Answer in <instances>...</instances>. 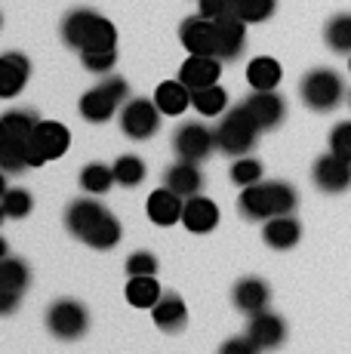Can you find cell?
<instances>
[{
  "instance_id": "obj_1",
  "label": "cell",
  "mask_w": 351,
  "mask_h": 354,
  "mask_svg": "<svg viewBox=\"0 0 351 354\" xmlns=\"http://www.w3.org/2000/svg\"><path fill=\"white\" fill-rule=\"evenodd\" d=\"M299 194L287 182H256L247 185L238 197V209L244 219L253 222H268L272 216H287L296 209Z\"/></svg>"
},
{
  "instance_id": "obj_2",
  "label": "cell",
  "mask_w": 351,
  "mask_h": 354,
  "mask_svg": "<svg viewBox=\"0 0 351 354\" xmlns=\"http://www.w3.org/2000/svg\"><path fill=\"white\" fill-rule=\"evenodd\" d=\"M62 40L80 53H96V50H114L117 44V31L105 16L93 10H74L62 22Z\"/></svg>"
},
{
  "instance_id": "obj_3",
  "label": "cell",
  "mask_w": 351,
  "mask_h": 354,
  "mask_svg": "<svg viewBox=\"0 0 351 354\" xmlns=\"http://www.w3.org/2000/svg\"><path fill=\"white\" fill-rule=\"evenodd\" d=\"M299 96L312 111H333L345 99V84H342V77L333 68H314V71H308L302 77Z\"/></svg>"
},
{
  "instance_id": "obj_4",
  "label": "cell",
  "mask_w": 351,
  "mask_h": 354,
  "mask_svg": "<svg viewBox=\"0 0 351 354\" xmlns=\"http://www.w3.org/2000/svg\"><path fill=\"white\" fill-rule=\"evenodd\" d=\"M256 136H259V127L247 114V108L244 105L228 108L219 129H216V148H222L231 158H244L249 148L256 145Z\"/></svg>"
},
{
  "instance_id": "obj_5",
  "label": "cell",
  "mask_w": 351,
  "mask_h": 354,
  "mask_svg": "<svg viewBox=\"0 0 351 354\" xmlns=\"http://www.w3.org/2000/svg\"><path fill=\"white\" fill-rule=\"evenodd\" d=\"M120 102H130V84L124 77H108L105 84H99L96 90L80 96V118L90 124H105L114 118Z\"/></svg>"
},
{
  "instance_id": "obj_6",
  "label": "cell",
  "mask_w": 351,
  "mask_h": 354,
  "mask_svg": "<svg viewBox=\"0 0 351 354\" xmlns=\"http://www.w3.org/2000/svg\"><path fill=\"white\" fill-rule=\"evenodd\" d=\"M28 145H31V167H44L46 160H56L68 151L71 133L59 120H40L37 129L31 133Z\"/></svg>"
},
{
  "instance_id": "obj_7",
  "label": "cell",
  "mask_w": 351,
  "mask_h": 354,
  "mask_svg": "<svg viewBox=\"0 0 351 354\" xmlns=\"http://www.w3.org/2000/svg\"><path fill=\"white\" fill-rule=\"evenodd\" d=\"M46 326H50V333L56 339L71 342V339H80L86 333L90 315H86V308L77 299H59V302L50 305V311H46Z\"/></svg>"
},
{
  "instance_id": "obj_8",
  "label": "cell",
  "mask_w": 351,
  "mask_h": 354,
  "mask_svg": "<svg viewBox=\"0 0 351 354\" xmlns=\"http://www.w3.org/2000/svg\"><path fill=\"white\" fill-rule=\"evenodd\" d=\"M160 118L164 111L158 108V102L148 99H130L124 102V114H120V129H124L130 139H151L154 133L160 129Z\"/></svg>"
},
{
  "instance_id": "obj_9",
  "label": "cell",
  "mask_w": 351,
  "mask_h": 354,
  "mask_svg": "<svg viewBox=\"0 0 351 354\" xmlns=\"http://www.w3.org/2000/svg\"><path fill=\"white\" fill-rule=\"evenodd\" d=\"M216 148V133H210L204 124H182L173 136V151L179 154V160H194L200 163Z\"/></svg>"
},
{
  "instance_id": "obj_10",
  "label": "cell",
  "mask_w": 351,
  "mask_h": 354,
  "mask_svg": "<svg viewBox=\"0 0 351 354\" xmlns=\"http://www.w3.org/2000/svg\"><path fill=\"white\" fill-rule=\"evenodd\" d=\"M31 283V271L22 259H12V256H3L0 262V311L10 315L12 308L19 305V296L28 290Z\"/></svg>"
},
{
  "instance_id": "obj_11",
  "label": "cell",
  "mask_w": 351,
  "mask_h": 354,
  "mask_svg": "<svg viewBox=\"0 0 351 354\" xmlns=\"http://www.w3.org/2000/svg\"><path fill=\"white\" fill-rule=\"evenodd\" d=\"M312 179L323 194H342L351 188V160H342L339 154H323L314 160Z\"/></svg>"
},
{
  "instance_id": "obj_12",
  "label": "cell",
  "mask_w": 351,
  "mask_h": 354,
  "mask_svg": "<svg viewBox=\"0 0 351 354\" xmlns=\"http://www.w3.org/2000/svg\"><path fill=\"white\" fill-rule=\"evenodd\" d=\"M182 46L191 56H219V34H216V22L207 16H191L182 22Z\"/></svg>"
},
{
  "instance_id": "obj_13",
  "label": "cell",
  "mask_w": 351,
  "mask_h": 354,
  "mask_svg": "<svg viewBox=\"0 0 351 354\" xmlns=\"http://www.w3.org/2000/svg\"><path fill=\"white\" fill-rule=\"evenodd\" d=\"M240 105L247 108V114L256 120L259 129H274L287 114V105L274 90H253V96L244 99Z\"/></svg>"
},
{
  "instance_id": "obj_14",
  "label": "cell",
  "mask_w": 351,
  "mask_h": 354,
  "mask_svg": "<svg viewBox=\"0 0 351 354\" xmlns=\"http://www.w3.org/2000/svg\"><path fill=\"white\" fill-rule=\"evenodd\" d=\"M145 209H148V219H151L154 225L170 228V225H176V222H182V213H185V197L176 194L173 188L164 185V188H158V192L148 194Z\"/></svg>"
},
{
  "instance_id": "obj_15",
  "label": "cell",
  "mask_w": 351,
  "mask_h": 354,
  "mask_svg": "<svg viewBox=\"0 0 351 354\" xmlns=\"http://www.w3.org/2000/svg\"><path fill=\"white\" fill-rule=\"evenodd\" d=\"M216 22V34H219V59L222 62H231L244 53L247 46V34H244V19L234 16V12H225V16L213 19Z\"/></svg>"
},
{
  "instance_id": "obj_16",
  "label": "cell",
  "mask_w": 351,
  "mask_h": 354,
  "mask_svg": "<svg viewBox=\"0 0 351 354\" xmlns=\"http://www.w3.org/2000/svg\"><path fill=\"white\" fill-rule=\"evenodd\" d=\"M164 185L173 188L176 194H182L188 201V197L200 194V188H204V173H200V167L194 160H176L173 167H167Z\"/></svg>"
},
{
  "instance_id": "obj_17",
  "label": "cell",
  "mask_w": 351,
  "mask_h": 354,
  "mask_svg": "<svg viewBox=\"0 0 351 354\" xmlns=\"http://www.w3.org/2000/svg\"><path fill=\"white\" fill-rule=\"evenodd\" d=\"M219 71H222L219 56H191L179 68V80L194 93V90H200V86L216 84V80H219Z\"/></svg>"
},
{
  "instance_id": "obj_18",
  "label": "cell",
  "mask_w": 351,
  "mask_h": 354,
  "mask_svg": "<svg viewBox=\"0 0 351 354\" xmlns=\"http://www.w3.org/2000/svg\"><path fill=\"white\" fill-rule=\"evenodd\" d=\"M247 336L259 345V351L262 348H278L283 339H287V324L265 308V311H259V315H253V321H249V326H247Z\"/></svg>"
},
{
  "instance_id": "obj_19",
  "label": "cell",
  "mask_w": 351,
  "mask_h": 354,
  "mask_svg": "<svg viewBox=\"0 0 351 354\" xmlns=\"http://www.w3.org/2000/svg\"><path fill=\"white\" fill-rule=\"evenodd\" d=\"M219 222V207L204 194H194L185 201V213H182V225L194 234H207Z\"/></svg>"
},
{
  "instance_id": "obj_20",
  "label": "cell",
  "mask_w": 351,
  "mask_h": 354,
  "mask_svg": "<svg viewBox=\"0 0 351 354\" xmlns=\"http://www.w3.org/2000/svg\"><path fill=\"white\" fill-rule=\"evenodd\" d=\"M28 74H31V65L25 56L19 53H6L0 59V96L3 99H12L22 93V86L28 84Z\"/></svg>"
},
{
  "instance_id": "obj_21",
  "label": "cell",
  "mask_w": 351,
  "mask_h": 354,
  "mask_svg": "<svg viewBox=\"0 0 351 354\" xmlns=\"http://www.w3.org/2000/svg\"><path fill=\"white\" fill-rule=\"evenodd\" d=\"M302 237V225L293 219V216H272V219L265 222V228H262V241L268 243L272 250H290L296 247Z\"/></svg>"
},
{
  "instance_id": "obj_22",
  "label": "cell",
  "mask_w": 351,
  "mask_h": 354,
  "mask_svg": "<svg viewBox=\"0 0 351 354\" xmlns=\"http://www.w3.org/2000/svg\"><path fill=\"white\" fill-rule=\"evenodd\" d=\"M151 317L160 330L179 333L182 326L188 324V308H185V302H182L179 292H164V296L158 299V305L151 308Z\"/></svg>"
},
{
  "instance_id": "obj_23",
  "label": "cell",
  "mask_w": 351,
  "mask_h": 354,
  "mask_svg": "<svg viewBox=\"0 0 351 354\" xmlns=\"http://www.w3.org/2000/svg\"><path fill=\"white\" fill-rule=\"evenodd\" d=\"M231 299H234V305H238L240 311H247V315L253 317V315H259V311L268 308L272 292H268V287L259 281V277H244V281H238Z\"/></svg>"
},
{
  "instance_id": "obj_24",
  "label": "cell",
  "mask_w": 351,
  "mask_h": 354,
  "mask_svg": "<svg viewBox=\"0 0 351 354\" xmlns=\"http://www.w3.org/2000/svg\"><path fill=\"white\" fill-rule=\"evenodd\" d=\"M154 102H158V108L164 114L179 118L182 111H188V108H191V90H188L182 80H164V84L154 90Z\"/></svg>"
},
{
  "instance_id": "obj_25",
  "label": "cell",
  "mask_w": 351,
  "mask_h": 354,
  "mask_svg": "<svg viewBox=\"0 0 351 354\" xmlns=\"http://www.w3.org/2000/svg\"><path fill=\"white\" fill-rule=\"evenodd\" d=\"M80 241H84L86 247H93V250H111V247H117V241H120V222L105 209V213L84 231V237H80Z\"/></svg>"
},
{
  "instance_id": "obj_26",
  "label": "cell",
  "mask_w": 351,
  "mask_h": 354,
  "mask_svg": "<svg viewBox=\"0 0 351 354\" xmlns=\"http://www.w3.org/2000/svg\"><path fill=\"white\" fill-rule=\"evenodd\" d=\"M105 213V207L99 201H71L68 209H65V228L71 231L74 237H84V231Z\"/></svg>"
},
{
  "instance_id": "obj_27",
  "label": "cell",
  "mask_w": 351,
  "mask_h": 354,
  "mask_svg": "<svg viewBox=\"0 0 351 354\" xmlns=\"http://www.w3.org/2000/svg\"><path fill=\"white\" fill-rule=\"evenodd\" d=\"M281 77H283V68L278 59H272V56H256L253 62L247 65V80L253 90H278Z\"/></svg>"
},
{
  "instance_id": "obj_28",
  "label": "cell",
  "mask_w": 351,
  "mask_h": 354,
  "mask_svg": "<svg viewBox=\"0 0 351 354\" xmlns=\"http://www.w3.org/2000/svg\"><path fill=\"white\" fill-rule=\"evenodd\" d=\"M40 118L35 108H12L0 118V133L12 136V139H31V133L37 129Z\"/></svg>"
},
{
  "instance_id": "obj_29",
  "label": "cell",
  "mask_w": 351,
  "mask_h": 354,
  "mask_svg": "<svg viewBox=\"0 0 351 354\" xmlns=\"http://www.w3.org/2000/svg\"><path fill=\"white\" fill-rule=\"evenodd\" d=\"M160 296L164 292H160V283L154 281V274H136L126 283V302L133 308H154Z\"/></svg>"
},
{
  "instance_id": "obj_30",
  "label": "cell",
  "mask_w": 351,
  "mask_h": 354,
  "mask_svg": "<svg viewBox=\"0 0 351 354\" xmlns=\"http://www.w3.org/2000/svg\"><path fill=\"white\" fill-rule=\"evenodd\" d=\"M0 163H3L6 173H22L31 167V145L28 139H12L3 136V145H0Z\"/></svg>"
},
{
  "instance_id": "obj_31",
  "label": "cell",
  "mask_w": 351,
  "mask_h": 354,
  "mask_svg": "<svg viewBox=\"0 0 351 354\" xmlns=\"http://www.w3.org/2000/svg\"><path fill=\"white\" fill-rule=\"evenodd\" d=\"M191 108H198L204 118H219V114L228 108V93L222 90L219 84L200 86V90L191 93Z\"/></svg>"
},
{
  "instance_id": "obj_32",
  "label": "cell",
  "mask_w": 351,
  "mask_h": 354,
  "mask_svg": "<svg viewBox=\"0 0 351 354\" xmlns=\"http://www.w3.org/2000/svg\"><path fill=\"white\" fill-rule=\"evenodd\" d=\"M323 40L333 53L339 56H351V12H339L327 22V31H323Z\"/></svg>"
},
{
  "instance_id": "obj_33",
  "label": "cell",
  "mask_w": 351,
  "mask_h": 354,
  "mask_svg": "<svg viewBox=\"0 0 351 354\" xmlns=\"http://www.w3.org/2000/svg\"><path fill=\"white\" fill-rule=\"evenodd\" d=\"M114 182H117L114 179V167H105V163H86L80 169V188L86 194H105Z\"/></svg>"
},
{
  "instance_id": "obj_34",
  "label": "cell",
  "mask_w": 351,
  "mask_h": 354,
  "mask_svg": "<svg viewBox=\"0 0 351 354\" xmlns=\"http://www.w3.org/2000/svg\"><path fill=\"white\" fill-rule=\"evenodd\" d=\"M228 3H231L234 16H240L247 25L265 22V19L274 12V0H228Z\"/></svg>"
},
{
  "instance_id": "obj_35",
  "label": "cell",
  "mask_w": 351,
  "mask_h": 354,
  "mask_svg": "<svg viewBox=\"0 0 351 354\" xmlns=\"http://www.w3.org/2000/svg\"><path fill=\"white\" fill-rule=\"evenodd\" d=\"M114 179L124 188H136L142 179H145V163H142L136 154H124V158L114 160Z\"/></svg>"
},
{
  "instance_id": "obj_36",
  "label": "cell",
  "mask_w": 351,
  "mask_h": 354,
  "mask_svg": "<svg viewBox=\"0 0 351 354\" xmlns=\"http://www.w3.org/2000/svg\"><path fill=\"white\" fill-rule=\"evenodd\" d=\"M35 207V197L25 188H6L3 192V216L6 219H25Z\"/></svg>"
},
{
  "instance_id": "obj_37",
  "label": "cell",
  "mask_w": 351,
  "mask_h": 354,
  "mask_svg": "<svg viewBox=\"0 0 351 354\" xmlns=\"http://www.w3.org/2000/svg\"><path fill=\"white\" fill-rule=\"evenodd\" d=\"M231 182L234 185H240V188L262 182V163L256 158H238L231 163Z\"/></svg>"
},
{
  "instance_id": "obj_38",
  "label": "cell",
  "mask_w": 351,
  "mask_h": 354,
  "mask_svg": "<svg viewBox=\"0 0 351 354\" xmlns=\"http://www.w3.org/2000/svg\"><path fill=\"white\" fill-rule=\"evenodd\" d=\"M330 151L339 154L342 160H351V120H342V124L333 127V133H330Z\"/></svg>"
},
{
  "instance_id": "obj_39",
  "label": "cell",
  "mask_w": 351,
  "mask_h": 354,
  "mask_svg": "<svg viewBox=\"0 0 351 354\" xmlns=\"http://www.w3.org/2000/svg\"><path fill=\"white\" fill-rule=\"evenodd\" d=\"M84 56V68L93 74H108L117 62V56H114V50H96V53H80Z\"/></svg>"
},
{
  "instance_id": "obj_40",
  "label": "cell",
  "mask_w": 351,
  "mask_h": 354,
  "mask_svg": "<svg viewBox=\"0 0 351 354\" xmlns=\"http://www.w3.org/2000/svg\"><path fill=\"white\" fill-rule=\"evenodd\" d=\"M126 274L136 277V274H158V259L154 253H145V250H139V253H133L126 259Z\"/></svg>"
},
{
  "instance_id": "obj_41",
  "label": "cell",
  "mask_w": 351,
  "mask_h": 354,
  "mask_svg": "<svg viewBox=\"0 0 351 354\" xmlns=\"http://www.w3.org/2000/svg\"><path fill=\"white\" fill-rule=\"evenodd\" d=\"M198 6H200V16H207V19H219L225 12H231L228 0H198Z\"/></svg>"
},
{
  "instance_id": "obj_42",
  "label": "cell",
  "mask_w": 351,
  "mask_h": 354,
  "mask_svg": "<svg viewBox=\"0 0 351 354\" xmlns=\"http://www.w3.org/2000/svg\"><path fill=\"white\" fill-rule=\"evenodd\" d=\"M256 351H259V345H256L249 336H244V339H228V342L222 345V354H256Z\"/></svg>"
},
{
  "instance_id": "obj_43",
  "label": "cell",
  "mask_w": 351,
  "mask_h": 354,
  "mask_svg": "<svg viewBox=\"0 0 351 354\" xmlns=\"http://www.w3.org/2000/svg\"><path fill=\"white\" fill-rule=\"evenodd\" d=\"M348 68H351V59H348Z\"/></svg>"
},
{
  "instance_id": "obj_44",
  "label": "cell",
  "mask_w": 351,
  "mask_h": 354,
  "mask_svg": "<svg viewBox=\"0 0 351 354\" xmlns=\"http://www.w3.org/2000/svg\"><path fill=\"white\" fill-rule=\"evenodd\" d=\"M348 102H351V96H348Z\"/></svg>"
}]
</instances>
